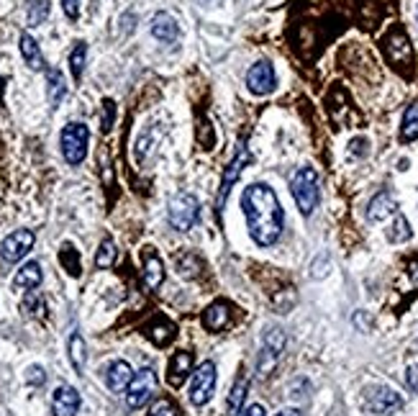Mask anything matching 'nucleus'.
<instances>
[{
  "label": "nucleus",
  "instance_id": "obj_21",
  "mask_svg": "<svg viewBox=\"0 0 418 416\" xmlns=\"http://www.w3.org/2000/svg\"><path fill=\"white\" fill-rule=\"evenodd\" d=\"M246 393H249V378L241 375L237 383H234V388H231L229 399H226V414L223 416H239L241 414L244 401H246Z\"/></svg>",
  "mask_w": 418,
  "mask_h": 416
},
{
  "label": "nucleus",
  "instance_id": "obj_18",
  "mask_svg": "<svg viewBox=\"0 0 418 416\" xmlns=\"http://www.w3.org/2000/svg\"><path fill=\"white\" fill-rule=\"evenodd\" d=\"M151 36L157 41H162V44H172L180 36L177 21L170 13H157V16L151 18Z\"/></svg>",
  "mask_w": 418,
  "mask_h": 416
},
{
  "label": "nucleus",
  "instance_id": "obj_7",
  "mask_svg": "<svg viewBox=\"0 0 418 416\" xmlns=\"http://www.w3.org/2000/svg\"><path fill=\"white\" fill-rule=\"evenodd\" d=\"M283 350H285V331L277 329V327L267 329V334H264V339H262L260 357H257V370H260V375L267 378L269 373L275 370V365L280 362Z\"/></svg>",
  "mask_w": 418,
  "mask_h": 416
},
{
  "label": "nucleus",
  "instance_id": "obj_2",
  "mask_svg": "<svg viewBox=\"0 0 418 416\" xmlns=\"http://www.w3.org/2000/svg\"><path fill=\"white\" fill-rule=\"evenodd\" d=\"M290 193L303 216H311V213L316 211L318 201H321V180H318L316 170L313 167H300L298 173L292 175Z\"/></svg>",
  "mask_w": 418,
  "mask_h": 416
},
{
  "label": "nucleus",
  "instance_id": "obj_15",
  "mask_svg": "<svg viewBox=\"0 0 418 416\" xmlns=\"http://www.w3.org/2000/svg\"><path fill=\"white\" fill-rule=\"evenodd\" d=\"M231 322V306L226 301H216L203 311V327L208 331H221Z\"/></svg>",
  "mask_w": 418,
  "mask_h": 416
},
{
  "label": "nucleus",
  "instance_id": "obj_1",
  "mask_svg": "<svg viewBox=\"0 0 418 416\" xmlns=\"http://www.w3.org/2000/svg\"><path fill=\"white\" fill-rule=\"evenodd\" d=\"M241 211H244L249 236L260 247H272L283 234L285 211L277 193L264 182H252L241 193Z\"/></svg>",
  "mask_w": 418,
  "mask_h": 416
},
{
  "label": "nucleus",
  "instance_id": "obj_8",
  "mask_svg": "<svg viewBox=\"0 0 418 416\" xmlns=\"http://www.w3.org/2000/svg\"><path fill=\"white\" fill-rule=\"evenodd\" d=\"M157 393V373L151 368L139 370L134 375V380L126 388V403L128 408H142L147 401Z\"/></svg>",
  "mask_w": 418,
  "mask_h": 416
},
{
  "label": "nucleus",
  "instance_id": "obj_10",
  "mask_svg": "<svg viewBox=\"0 0 418 416\" xmlns=\"http://www.w3.org/2000/svg\"><path fill=\"white\" fill-rule=\"evenodd\" d=\"M246 85H249V90H252L254 95H269L277 85L275 67H272L267 59L252 64L249 72H246Z\"/></svg>",
  "mask_w": 418,
  "mask_h": 416
},
{
  "label": "nucleus",
  "instance_id": "obj_5",
  "mask_svg": "<svg viewBox=\"0 0 418 416\" xmlns=\"http://www.w3.org/2000/svg\"><path fill=\"white\" fill-rule=\"evenodd\" d=\"M249 165V147H246V139H241L239 142V150L237 155H234V159H231L229 165H226V170H223L221 175V188H218V198H216V211L221 213L223 206H226V198H229L231 188H234V182L239 180V175L244 173V167Z\"/></svg>",
  "mask_w": 418,
  "mask_h": 416
},
{
  "label": "nucleus",
  "instance_id": "obj_41",
  "mask_svg": "<svg viewBox=\"0 0 418 416\" xmlns=\"http://www.w3.org/2000/svg\"><path fill=\"white\" fill-rule=\"evenodd\" d=\"M3 83H6V80H3V78H0V95H3Z\"/></svg>",
  "mask_w": 418,
  "mask_h": 416
},
{
  "label": "nucleus",
  "instance_id": "obj_16",
  "mask_svg": "<svg viewBox=\"0 0 418 416\" xmlns=\"http://www.w3.org/2000/svg\"><path fill=\"white\" fill-rule=\"evenodd\" d=\"M131 380H134V370H131V365H128V362L116 360V362H111V365H108L105 383H108V388H111L113 393L126 391Z\"/></svg>",
  "mask_w": 418,
  "mask_h": 416
},
{
  "label": "nucleus",
  "instance_id": "obj_12",
  "mask_svg": "<svg viewBox=\"0 0 418 416\" xmlns=\"http://www.w3.org/2000/svg\"><path fill=\"white\" fill-rule=\"evenodd\" d=\"M144 285L149 288V291H157L159 285L165 283V265H162V259H159V254L151 247H147L144 250Z\"/></svg>",
  "mask_w": 418,
  "mask_h": 416
},
{
  "label": "nucleus",
  "instance_id": "obj_31",
  "mask_svg": "<svg viewBox=\"0 0 418 416\" xmlns=\"http://www.w3.org/2000/svg\"><path fill=\"white\" fill-rule=\"evenodd\" d=\"M85 57H87V44L85 41H77L75 49H72V55H70V70H72V78L75 80L82 78V70H85Z\"/></svg>",
  "mask_w": 418,
  "mask_h": 416
},
{
  "label": "nucleus",
  "instance_id": "obj_3",
  "mask_svg": "<svg viewBox=\"0 0 418 416\" xmlns=\"http://www.w3.org/2000/svg\"><path fill=\"white\" fill-rule=\"evenodd\" d=\"M167 219L172 224V229L177 231H190L195 227V221L200 219V203L193 193H177V196L170 201V208H167Z\"/></svg>",
  "mask_w": 418,
  "mask_h": 416
},
{
  "label": "nucleus",
  "instance_id": "obj_39",
  "mask_svg": "<svg viewBox=\"0 0 418 416\" xmlns=\"http://www.w3.org/2000/svg\"><path fill=\"white\" fill-rule=\"evenodd\" d=\"M244 416H267V411H264V406H262V403H254V406L246 408Z\"/></svg>",
  "mask_w": 418,
  "mask_h": 416
},
{
  "label": "nucleus",
  "instance_id": "obj_35",
  "mask_svg": "<svg viewBox=\"0 0 418 416\" xmlns=\"http://www.w3.org/2000/svg\"><path fill=\"white\" fill-rule=\"evenodd\" d=\"M26 380H29L31 385H41L44 380H47V373H44V368L33 365V368H29V375H26Z\"/></svg>",
  "mask_w": 418,
  "mask_h": 416
},
{
  "label": "nucleus",
  "instance_id": "obj_11",
  "mask_svg": "<svg viewBox=\"0 0 418 416\" xmlns=\"http://www.w3.org/2000/svg\"><path fill=\"white\" fill-rule=\"evenodd\" d=\"M367 406H370L372 414H393L398 408H403V399L401 393H395L393 388H378L375 393H370V399H367Z\"/></svg>",
  "mask_w": 418,
  "mask_h": 416
},
{
  "label": "nucleus",
  "instance_id": "obj_4",
  "mask_svg": "<svg viewBox=\"0 0 418 416\" xmlns=\"http://www.w3.org/2000/svg\"><path fill=\"white\" fill-rule=\"evenodd\" d=\"M90 131L85 124H67L62 129V155L70 165H80L87 157Z\"/></svg>",
  "mask_w": 418,
  "mask_h": 416
},
{
  "label": "nucleus",
  "instance_id": "obj_14",
  "mask_svg": "<svg viewBox=\"0 0 418 416\" xmlns=\"http://www.w3.org/2000/svg\"><path fill=\"white\" fill-rule=\"evenodd\" d=\"M193 373V354L180 350L177 354H172V360H170V368H167V383L172 385V388H180L188 375Z\"/></svg>",
  "mask_w": 418,
  "mask_h": 416
},
{
  "label": "nucleus",
  "instance_id": "obj_34",
  "mask_svg": "<svg viewBox=\"0 0 418 416\" xmlns=\"http://www.w3.org/2000/svg\"><path fill=\"white\" fill-rule=\"evenodd\" d=\"M24 311H26V314H36V316L44 314V303H41L39 293L29 291V296L24 299Z\"/></svg>",
  "mask_w": 418,
  "mask_h": 416
},
{
  "label": "nucleus",
  "instance_id": "obj_23",
  "mask_svg": "<svg viewBox=\"0 0 418 416\" xmlns=\"http://www.w3.org/2000/svg\"><path fill=\"white\" fill-rule=\"evenodd\" d=\"M21 55H24L26 64L31 70H44V55H41L36 39L29 36V34H21Z\"/></svg>",
  "mask_w": 418,
  "mask_h": 416
},
{
  "label": "nucleus",
  "instance_id": "obj_20",
  "mask_svg": "<svg viewBox=\"0 0 418 416\" xmlns=\"http://www.w3.org/2000/svg\"><path fill=\"white\" fill-rule=\"evenodd\" d=\"M147 337H149L157 347H167L174 339V324L167 322L165 316H157V319L147 327Z\"/></svg>",
  "mask_w": 418,
  "mask_h": 416
},
{
  "label": "nucleus",
  "instance_id": "obj_27",
  "mask_svg": "<svg viewBox=\"0 0 418 416\" xmlns=\"http://www.w3.org/2000/svg\"><path fill=\"white\" fill-rule=\"evenodd\" d=\"M59 262H62L64 270H67L72 278H80V273H82V267H80V254L72 244H62V250H59Z\"/></svg>",
  "mask_w": 418,
  "mask_h": 416
},
{
  "label": "nucleus",
  "instance_id": "obj_32",
  "mask_svg": "<svg viewBox=\"0 0 418 416\" xmlns=\"http://www.w3.org/2000/svg\"><path fill=\"white\" fill-rule=\"evenodd\" d=\"M149 416H182V411L172 399H157L154 406H151Z\"/></svg>",
  "mask_w": 418,
  "mask_h": 416
},
{
  "label": "nucleus",
  "instance_id": "obj_25",
  "mask_svg": "<svg viewBox=\"0 0 418 416\" xmlns=\"http://www.w3.org/2000/svg\"><path fill=\"white\" fill-rule=\"evenodd\" d=\"M64 93H67V85H64V75L59 70H47V95H49V103L57 106V103L62 101Z\"/></svg>",
  "mask_w": 418,
  "mask_h": 416
},
{
  "label": "nucleus",
  "instance_id": "obj_29",
  "mask_svg": "<svg viewBox=\"0 0 418 416\" xmlns=\"http://www.w3.org/2000/svg\"><path fill=\"white\" fill-rule=\"evenodd\" d=\"M116 244H113V239H103L100 247H98V252H95V267H100V270H105V267H111L113 262H116Z\"/></svg>",
  "mask_w": 418,
  "mask_h": 416
},
{
  "label": "nucleus",
  "instance_id": "obj_28",
  "mask_svg": "<svg viewBox=\"0 0 418 416\" xmlns=\"http://www.w3.org/2000/svg\"><path fill=\"white\" fill-rule=\"evenodd\" d=\"M410 236H413V231H410L408 219L398 213L395 221H393V227H390V231H387V239H390L393 244H403V242H408Z\"/></svg>",
  "mask_w": 418,
  "mask_h": 416
},
{
  "label": "nucleus",
  "instance_id": "obj_24",
  "mask_svg": "<svg viewBox=\"0 0 418 416\" xmlns=\"http://www.w3.org/2000/svg\"><path fill=\"white\" fill-rule=\"evenodd\" d=\"M418 139V103H410L401 121V142H416Z\"/></svg>",
  "mask_w": 418,
  "mask_h": 416
},
{
  "label": "nucleus",
  "instance_id": "obj_22",
  "mask_svg": "<svg viewBox=\"0 0 418 416\" xmlns=\"http://www.w3.org/2000/svg\"><path fill=\"white\" fill-rule=\"evenodd\" d=\"M41 265L39 262H26L21 270L16 273V278H13V288H29V291H33V288H39L41 285Z\"/></svg>",
  "mask_w": 418,
  "mask_h": 416
},
{
  "label": "nucleus",
  "instance_id": "obj_13",
  "mask_svg": "<svg viewBox=\"0 0 418 416\" xmlns=\"http://www.w3.org/2000/svg\"><path fill=\"white\" fill-rule=\"evenodd\" d=\"M80 411V393L70 385L57 388L52 396V414L54 416H75Z\"/></svg>",
  "mask_w": 418,
  "mask_h": 416
},
{
  "label": "nucleus",
  "instance_id": "obj_40",
  "mask_svg": "<svg viewBox=\"0 0 418 416\" xmlns=\"http://www.w3.org/2000/svg\"><path fill=\"white\" fill-rule=\"evenodd\" d=\"M277 416H303L298 411V408H280V411H277Z\"/></svg>",
  "mask_w": 418,
  "mask_h": 416
},
{
  "label": "nucleus",
  "instance_id": "obj_36",
  "mask_svg": "<svg viewBox=\"0 0 418 416\" xmlns=\"http://www.w3.org/2000/svg\"><path fill=\"white\" fill-rule=\"evenodd\" d=\"M62 8L70 21H77L80 16V0H62Z\"/></svg>",
  "mask_w": 418,
  "mask_h": 416
},
{
  "label": "nucleus",
  "instance_id": "obj_19",
  "mask_svg": "<svg viewBox=\"0 0 418 416\" xmlns=\"http://www.w3.org/2000/svg\"><path fill=\"white\" fill-rule=\"evenodd\" d=\"M387 57H390V62L393 64L408 62L410 57H413V49H410V44H408V36H405L401 29H395V31L387 36Z\"/></svg>",
  "mask_w": 418,
  "mask_h": 416
},
{
  "label": "nucleus",
  "instance_id": "obj_33",
  "mask_svg": "<svg viewBox=\"0 0 418 416\" xmlns=\"http://www.w3.org/2000/svg\"><path fill=\"white\" fill-rule=\"evenodd\" d=\"M113 121H116V103L111 98H105L100 106V129L103 134H108L113 129Z\"/></svg>",
  "mask_w": 418,
  "mask_h": 416
},
{
  "label": "nucleus",
  "instance_id": "obj_38",
  "mask_svg": "<svg viewBox=\"0 0 418 416\" xmlns=\"http://www.w3.org/2000/svg\"><path fill=\"white\" fill-rule=\"evenodd\" d=\"M352 155L354 157H364L367 155V139H354L352 142Z\"/></svg>",
  "mask_w": 418,
  "mask_h": 416
},
{
  "label": "nucleus",
  "instance_id": "obj_37",
  "mask_svg": "<svg viewBox=\"0 0 418 416\" xmlns=\"http://www.w3.org/2000/svg\"><path fill=\"white\" fill-rule=\"evenodd\" d=\"M405 383L410 385V391H418V365H410L405 373Z\"/></svg>",
  "mask_w": 418,
  "mask_h": 416
},
{
  "label": "nucleus",
  "instance_id": "obj_6",
  "mask_svg": "<svg viewBox=\"0 0 418 416\" xmlns=\"http://www.w3.org/2000/svg\"><path fill=\"white\" fill-rule=\"evenodd\" d=\"M216 393V365L211 360H205L197 365L193 373V385H190V403L193 406H205L214 399Z\"/></svg>",
  "mask_w": 418,
  "mask_h": 416
},
{
  "label": "nucleus",
  "instance_id": "obj_9",
  "mask_svg": "<svg viewBox=\"0 0 418 416\" xmlns=\"http://www.w3.org/2000/svg\"><path fill=\"white\" fill-rule=\"evenodd\" d=\"M33 242H36V234H33L31 229H16L13 234H8L3 239V244H0V257L6 259V262H18V259H24L29 254Z\"/></svg>",
  "mask_w": 418,
  "mask_h": 416
},
{
  "label": "nucleus",
  "instance_id": "obj_26",
  "mask_svg": "<svg viewBox=\"0 0 418 416\" xmlns=\"http://www.w3.org/2000/svg\"><path fill=\"white\" fill-rule=\"evenodd\" d=\"M70 360H72V368L77 370V373L85 370L87 350H85V339L80 337V334H72L70 337Z\"/></svg>",
  "mask_w": 418,
  "mask_h": 416
},
{
  "label": "nucleus",
  "instance_id": "obj_17",
  "mask_svg": "<svg viewBox=\"0 0 418 416\" xmlns=\"http://www.w3.org/2000/svg\"><path fill=\"white\" fill-rule=\"evenodd\" d=\"M395 208H398V203H395L393 193L380 190L378 196L370 201V206H367V219H370L372 224H380V221H385L390 213H395Z\"/></svg>",
  "mask_w": 418,
  "mask_h": 416
},
{
  "label": "nucleus",
  "instance_id": "obj_30",
  "mask_svg": "<svg viewBox=\"0 0 418 416\" xmlns=\"http://www.w3.org/2000/svg\"><path fill=\"white\" fill-rule=\"evenodd\" d=\"M52 13V6L47 0H29V26H41Z\"/></svg>",
  "mask_w": 418,
  "mask_h": 416
}]
</instances>
